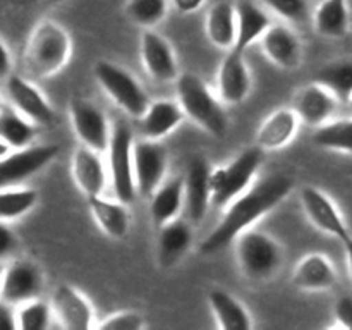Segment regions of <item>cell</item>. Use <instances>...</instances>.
<instances>
[{
    "mask_svg": "<svg viewBox=\"0 0 352 330\" xmlns=\"http://www.w3.org/2000/svg\"><path fill=\"white\" fill-rule=\"evenodd\" d=\"M69 113H71L72 129L82 146L91 148L98 153L109 151L112 129L105 112L98 105L81 96H76L71 100Z\"/></svg>",
    "mask_w": 352,
    "mask_h": 330,
    "instance_id": "ba28073f",
    "label": "cell"
},
{
    "mask_svg": "<svg viewBox=\"0 0 352 330\" xmlns=\"http://www.w3.org/2000/svg\"><path fill=\"white\" fill-rule=\"evenodd\" d=\"M339 103L340 102L333 96L332 91L313 81L311 85L299 89L292 109L298 113L302 124L316 129V127L330 122V117L333 116Z\"/></svg>",
    "mask_w": 352,
    "mask_h": 330,
    "instance_id": "ac0fdd59",
    "label": "cell"
},
{
    "mask_svg": "<svg viewBox=\"0 0 352 330\" xmlns=\"http://www.w3.org/2000/svg\"><path fill=\"white\" fill-rule=\"evenodd\" d=\"M52 306L62 329L89 330L95 325V309L91 302L74 285H58L54 292Z\"/></svg>",
    "mask_w": 352,
    "mask_h": 330,
    "instance_id": "9a60e30c",
    "label": "cell"
},
{
    "mask_svg": "<svg viewBox=\"0 0 352 330\" xmlns=\"http://www.w3.org/2000/svg\"><path fill=\"white\" fill-rule=\"evenodd\" d=\"M0 316H2V327L7 330L17 329V320H14V308L9 302L0 305Z\"/></svg>",
    "mask_w": 352,
    "mask_h": 330,
    "instance_id": "60d3db41",
    "label": "cell"
},
{
    "mask_svg": "<svg viewBox=\"0 0 352 330\" xmlns=\"http://www.w3.org/2000/svg\"><path fill=\"white\" fill-rule=\"evenodd\" d=\"M9 74H12L10 72V52L6 41H2V78L6 79Z\"/></svg>",
    "mask_w": 352,
    "mask_h": 330,
    "instance_id": "7bdbcfd3",
    "label": "cell"
},
{
    "mask_svg": "<svg viewBox=\"0 0 352 330\" xmlns=\"http://www.w3.org/2000/svg\"><path fill=\"white\" fill-rule=\"evenodd\" d=\"M168 0H127L126 14L134 24L151 30L165 19Z\"/></svg>",
    "mask_w": 352,
    "mask_h": 330,
    "instance_id": "e575fe53",
    "label": "cell"
},
{
    "mask_svg": "<svg viewBox=\"0 0 352 330\" xmlns=\"http://www.w3.org/2000/svg\"><path fill=\"white\" fill-rule=\"evenodd\" d=\"M237 261L244 277L251 282L274 278L284 265V248L270 234L246 229L237 236Z\"/></svg>",
    "mask_w": 352,
    "mask_h": 330,
    "instance_id": "277c9868",
    "label": "cell"
},
{
    "mask_svg": "<svg viewBox=\"0 0 352 330\" xmlns=\"http://www.w3.org/2000/svg\"><path fill=\"white\" fill-rule=\"evenodd\" d=\"M146 322L144 316L138 311H117L105 316V320L98 323V329L102 330H141L144 329Z\"/></svg>",
    "mask_w": 352,
    "mask_h": 330,
    "instance_id": "74e56055",
    "label": "cell"
},
{
    "mask_svg": "<svg viewBox=\"0 0 352 330\" xmlns=\"http://www.w3.org/2000/svg\"><path fill=\"white\" fill-rule=\"evenodd\" d=\"M217 82H219L220 100L227 105H237L248 98L251 91V74L244 58V52L236 48L227 52L220 65Z\"/></svg>",
    "mask_w": 352,
    "mask_h": 330,
    "instance_id": "e0dca14e",
    "label": "cell"
},
{
    "mask_svg": "<svg viewBox=\"0 0 352 330\" xmlns=\"http://www.w3.org/2000/svg\"><path fill=\"white\" fill-rule=\"evenodd\" d=\"M177 102L186 116L213 138H223L229 127V117L217 96L210 91L199 76L184 72L177 78Z\"/></svg>",
    "mask_w": 352,
    "mask_h": 330,
    "instance_id": "3957f363",
    "label": "cell"
},
{
    "mask_svg": "<svg viewBox=\"0 0 352 330\" xmlns=\"http://www.w3.org/2000/svg\"><path fill=\"white\" fill-rule=\"evenodd\" d=\"M184 208V177H172L164 181L150 196V217L155 227L177 219Z\"/></svg>",
    "mask_w": 352,
    "mask_h": 330,
    "instance_id": "484cf974",
    "label": "cell"
},
{
    "mask_svg": "<svg viewBox=\"0 0 352 330\" xmlns=\"http://www.w3.org/2000/svg\"><path fill=\"white\" fill-rule=\"evenodd\" d=\"M263 162V150L251 146L241 151L229 164L212 170V205L227 206L232 199L250 189L251 181L256 175Z\"/></svg>",
    "mask_w": 352,
    "mask_h": 330,
    "instance_id": "5b68a950",
    "label": "cell"
},
{
    "mask_svg": "<svg viewBox=\"0 0 352 330\" xmlns=\"http://www.w3.org/2000/svg\"><path fill=\"white\" fill-rule=\"evenodd\" d=\"M38 201V192L34 189H12L2 188L0 195V219L2 222H10L26 215Z\"/></svg>",
    "mask_w": 352,
    "mask_h": 330,
    "instance_id": "836d02e7",
    "label": "cell"
},
{
    "mask_svg": "<svg viewBox=\"0 0 352 330\" xmlns=\"http://www.w3.org/2000/svg\"><path fill=\"white\" fill-rule=\"evenodd\" d=\"M71 52L72 41L67 31L54 21H41L26 43L24 67L31 78H50L65 67Z\"/></svg>",
    "mask_w": 352,
    "mask_h": 330,
    "instance_id": "7a4b0ae2",
    "label": "cell"
},
{
    "mask_svg": "<svg viewBox=\"0 0 352 330\" xmlns=\"http://www.w3.org/2000/svg\"><path fill=\"white\" fill-rule=\"evenodd\" d=\"M205 28L210 41L217 48H222V50L234 48L237 38L236 6L227 2V0L213 3L212 9L208 10V16H206Z\"/></svg>",
    "mask_w": 352,
    "mask_h": 330,
    "instance_id": "f546056e",
    "label": "cell"
},
{
    "mask_svg": "<svg viewBox=\"0 0 352 330\" xmlns=\"http://www.w3.org/2000/svg\"><path fill=\"white\" fill-rule=\"evenodd\" d=\"M212 170L206 158L195 157L184 175V208L192 223H201L212 205Z\"/></svg>",
    "mask_w": 352,
    "mask_h": 330,
    "instance_id": "4fadbf2b",
    "label": "cell"
},
{
    "mask_svg": "<svg viewBox=\"0 0 352 330\" xmlns=\"http://www.w3.org/2000/svg\"><path fill=\"white\" fill-rule=\"evenodd\" d=\"M261 47L268 60L282 69L292 71L301 62V41L298 34L284 24H272L261 36Z\"/></svg>",
    "mask_w": 352,
    "mask_h": 330,
    "instance_id": "ffe728a7",
    "label": "cell"
},
{
    "mask_svg": "<svg viewBox=\"0 0 352 330\" xmlns=\"http://www.w3.org/2000/svg\"><path fill=\"white\" fill-rule=\"evenodd\" d=\"M313 81L325 86L340 103L347 105L352 96V58H337L323 64L313 74Z\"/></svg>",
    "mask_w": 352,
    "mask_h": 330,
    "instance_id": "1f68e13d",
    "label": "cell"
},
{
    "mask_svg": "<svg viewBox=\"0 0 352 330\" xmlns=\"http://www.w3.org/2000/svg\"><path fill=\"white\" fill-rule=\"evenodd\" d=\"M58 155L57 144H38L26 146L21 150H12L10 153L0 157V182L2 188H10L24 179L47 167Z\"/></svg>",
    "mask_w": 352,
    "mask_h": 330,
    "instance_id": "8fae6325",
    "label": "cell"
},
{
    "mask_svg": "<svg viewBox=\"0 0 352 330\" xmlns=\"http://www.w3.org/2000/svg\"><path fill=\"white\" fill-rule=\"evenodd\" d=\"M272 12L287 23H301L308 17V0H261Z\"/></svg>",
    "mask_w": 352,
    "mask_h": 330,
    "instance_id": "8d00e7d4",
    "label": "cell"
},
{
    "mask_svg": "<svg viewBox=\"0 0 352 330\" xmlns=\"http://www.w3.org/2000/svg\"><path fill=\"white\" fill-rule=\"evenodd\" d=\"M337 282V272L332 261L322 253H311L302 258L294 268L292 284L301 291H327Z\"/></svg>",
    "mask_w": 352,
    "mask_h": 330,
    "instance_id": "603a6c76",
    "label": "cell"
},
{
    "mask_svg": "<svg viewBox=\"0 0 352 330\" xmlns=\"http://www.w3.org/2000/svg\"><path fill=\"white\" fill-rule=\"evenodd\" d=\"M208 302L217 325L222 330H251L253 320L246 306L223 289H212L208 292Z\"/></svg>",
    "mask_w": 352,
    "mask_h": 330,
    "instance_id": "f1b7e54d",
    "label": "cell"
},
{
    "mask_svg": "<svg viewBox=\"0 0 352 330\" xmlns=\"http://www.w3.org/2000/svg\"><path fill=\"white\" fill-rule=\"evenodd\" d=\"M141 60L146 74L157 82H170L179 78L177 58L170 43L153 30L141 34Z\"/></svg>",
    "mask_w": 352,
    "mask_h": 330,
    "instance_id": "2e32d148",
    "label": "cell"
},
{
    "mask_svg": "<svg viewBox=\"0 0 352 330\" xmlns=\"http://www.w3.org/2000/svg\"><path fill=\"white\" fill-rule=\"evenodd\" d=\"M344 250H346V258H347V267H349V275L352 280V236L347 237L346 241H342Z\"/></svg>",
    "mask_w": 352,
    "mask_h": 330,
    "instance_id": "ee69618b",
    "label": "cell"
},
{
    "mask_svg": "<svg viewBox=\"0 0 352 330\" xmlns=\"http://www.w3.org/2000/svg\"><path fill=\"white\" fill-rule=\"evenodd\" d=\"M313 24L316 33L325 38H344L349 33L351 14L347 0H318Z\"/></svg>",
    "mask_w": 352,
    "mask_h": 330,
    "instance_id": "4dcf8cb0",
    "label": "cell"
},
{
    "mask_svg": "<svg viewBox=\"0 0 352 330\" xmlns=\"http://www.w3.org/2000/svg\"><path fill=\"white\" fill-rule=\"evenodd\" d=\"M55 311L54 306L48 302L33 299L30 302L21 305L19 311L16 313L17 329L19 330H48L52 327Z\"/></svg>",
    "mask_w": 352,
    "mask_h": 330,
    "instance_id": "d590c367",
    "label": "cell"
},
{
    "mask_svg": "<svg viewBox=\"0 0 352 330\" xmlns=\"http://www.w3.org/2000/svg\"><path fill=\"white\" fill-rule=\"evenodd\" d=\"M347 107H349V110H351V116H352V96H351V100H349V102H347Z\"/></svg>",
    "mask_w": 352,
    "mask_h": 330,
    "instance_id": "f6af8a7d",
    "label": "cell"
},
{
    "mask_svg": "<svg viewBox=\"0 0 352 330\" xmlns=\"http://www.w3.org/2000/svg\"><path fill=\"white\" fill-rule=\"evenodd\" d=\"M292 189L294 179L287 174H274L261 179L227 205L222 220L201 241L199 251L203 254H213L227 248L241 232L280 205Z\"/></svg>",
    "mask_w": 352,
    "mask_h": 330,
    "instance_id": "6da1fadb",
    "label": "cell"
},
{
    "mask_svg": "<svg viewBox=\"0 0 352 330\" xmlns=\"http://www.w3.org/2000/svg\"><path fill=\"white\" fill-rule=\"evenodd\" d=\"M3 81H6V95L9 103L17 112L23 113L36 126H50L54 122V109L34 82L14 72L7 76Z\"/></svg>",
    "mask_w": 352,
    "mask_h": 330,
    "instance_id": "7c38bea8",
    "label": "cell"
},
{
    "mask_svg": "<svg viewBox=\"0 0 352 330\" xmlns=\"http://www.w3.org/2000/svg\"><path fill=\"white\" fill-rule=\"evenodd\" d=\"M110 181L117 199L126 205L134 201L138 195L134 177V138L133 129L124 120H117L112 127L109 146Z\"/></svg>",
    "mask_w": 352,
    "mask_h": 330,
    "instance_id": "52a82bcc",
    "label": "cell"
},
{
    "mask_svg": "<svg viewBox=\"0 0 352 330\" xmlns=\"http://www.w3.org/2000/svg\"><path fill=\"white\" fill-rule=\"evenodd\" d=\"M43 285V272L34 261L16 260L3 265L0 299L12 306H21L40 298Z\"/></svg>",
    "mask_w": 352,
    "mask_h": 330,
    "instance_id": "9c48e42d",
    "label": "cell"
},
{
    "mask_svg": "<svg viewBox=\"0 0 352 330\" xmlns=\"http://www.w3.org/2000/svg\"><path fill=\"white\" fill-rule=\"evenodd\" d=\"M0 109H2L0 110V143H2L0 157L7 155V148L21 150L31 146L36 138V124L17 112L10 103L3 102Z\"/></svg>",
    "mask_w": 352,
    "mask_h": 330,
    "instance_id": "d4e9b609",
    "label": "cell"
},
{
    "mask_svg": "<svg viewBox=\"0 0 352 330\" xmlns=\"http://www.w3.org/2000/svg\"><path fill=\"white\" fill-rule=\"evenodd\" d=\"M333 315L339 322L340 327L352 330V296L346 294L342 298L337 299L336 308H333Z\"/></svg>",
    "mask_w": 352,
    "mask_h": 330,
    "instance_id": "f35d334b",
    "label": "cell"
},
{
    "mask_svg": "<svg viewBox=\"0 0 352 330\" xmlns=\"http://www.w3.org/2000/svg\"><path fill=\"white\" fill-rule=\"evenodd\" d=\"M313 143L320 148L352 155V117L327 122L316 127Z\"/></svg>",
    "mask_w": 352,
    "mask_h": 330,
    "instance_id": "d6a6232c",
    "label": "cell"
},
{
    "mask_svg": "<svg viewBox=\"0 0 352 330\" xmlns=\"http://www.w3.org/2000/svg\"><path fill=\"white\" fill-rule=\"evenodd\" d=\"M301 205L309 222L322 232L330 234L339 241H346L347 237L352 236L336 203L322 189L315 188V186L302 188Z\"/></svg>",
    "mask_w": 352,
    "mask_h": 330,
    "instance_id": "5bb4252c",
    "label": "cell"
},
{
    "mask_svg": "<svg viewBox=\"0 0 352 330\" xmlns=\"http://www.w3.org/2000/svg\"><path fill=\"white\" fill-rule=\"evenodd\" d=\"M16 246V239H14V234H10L7 222H2V239H0V256L6 260L7 254L14 250Z\"/></svg>",
    "mask_w": 352,
    "mask_h": 330,
    "instance_id": "ab89813d",
    "label": "cell"
},
{
    "mask_svg": "<svg viewBox=\"0 0 352 330\" xmlns=\"http://www.w3.org/2000/svg\"><path fill=\"white\" fill-rule=\"evenodd\" d=\"M96 81L119 109L141 119L150 107V98L141 82L127 69L109 60H98L93 67Z\"/></svg>",
    "mask_w": 352,
    "mask_h": 330,
    "instance_id": "8992f818",
    "label": "cell"
},
{
    "mask_svg": "<svg viewBox=\"0 0 352 330\" xmlns=\"http://www.w3.org/2000/svg\"><path fill=\"white\" fill-rule=\"evenodd\" d=\"M172 3H174V7L179 12L191 14L196 12L205 3V0H172Z\"/></svg>",
    "mask_w": 352,
    "mask_h": 330,
    "instance_id": "b9f144b4",
    "label": "cell"
},
{
    "mask_svg": "<svg viewBox=\"0 0 352 330\" xmlns=\"http://www.w3.org/2000/svg\"><path fill=\"white\" fill-rule=\"evenodd\" d=\"M168 151L160 140H144L134 143V177L141 196L150 198L167 174Z\"/></svg>",
    "mask_w": 352,
    "mask_h": 330,
    "instance_id": "30bf717a",
    "label": "cell"
},
{
    "mask_svg": "<svg viewBox=\"0 0 352 330\" xmlns=\"http://www.w3.org/2000/svg\"><path fill=\"white\" fill-rule=\"evenodd\" d=\"M237 14V38L234 48L239 52H246L254 41L261 40L272 21L268 14L253 0H239L236 3Z\"/></svg>",
    "mask_w": 352,
    "mask_h": 330,
    "instance_id": "83f0119b",
    "label": "cell"
},
{
    "mask_svg": "<svg viewBox=\"0 0 352 330\" xmlns=\"http://www.w3.org/2000/svg\"><path fill=\"white\" fill-rule=\"evenodd\" d=\"M299 117L294 109H278L265 119L256 133V144L263 151H275L287 146L294 140L299 127Z\"/></svg>",
    "mask_w": 352,
    "mask_h": 330,
    "instance_id": "7402d4cb",
    "label": "cell"
},
{
    "mask_svg": "<svg viewBox=\"0 0 352 330\" xmlns=\"http://www.w3.org/2000/svg\"><path fill=\"white\" fill-rule=\"evenodd\" d=\"M158 230V261L160 267L170 268L177 265L191 248L192 222L177 217Z\"/></svg>",
    "mask_w": 352,
    "mask_h": 330,
    "instance_id": "44dd1931",
    "label": "cell"
},
{
    "mask_svg": "<svg viewBox=\"0 0 352 330\" xmlns=\"http://www.w3.org/2000/svg\"><path fill=\"white\" fill-rule=\"evenodd\" d=\"M89 212H91L93 220L98 223L100 229L103 230L110 239H124L129 232L131 215L129 210L126 208V203L112 201V199L100 196H89L88 198Z\"/></svg>",
    "mask_w": 352,
    "mask_h": 330,
    "instance_id": "cb8c5ba5",
    "label": "cell"
},
{
    "mask_svg": "<svg viewBox=\"0 0 352 330\" xmlns=\"http://www.w3.org/2000/svg\"><path fill=\"white\" fill-rule=\"evenodd\" d=\"M100 155L102 153L88 146H79L72 155V179L86 198L100 196L105 191L107 170Z\"/></svg>",
    "mask_w": 352,
    "mask_h": 330,
    "instance_id": "d6986e66",
    "label": "cell"
},
{
    "mask_svg": "<svg viewBox=\"0 0 352 330\" xmlns=\"http://www.w3.org/2000/svg\"><path fill=\"white\" fill-rule=\"evenodd\" d=\"M184 116L181 103L174 100L151 102L144 116L141 117V133L150 140H162L182 122Z\"/></svg>",
    "mask_w": 352,
    "mask_h": 330,
    "instance_id": "4316f807",
    "label": "cell"
}]
</instances>
